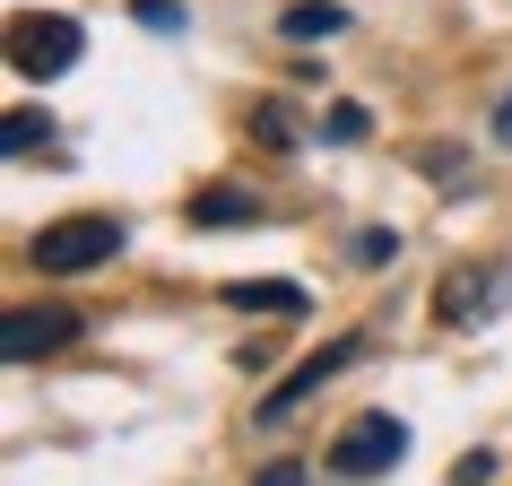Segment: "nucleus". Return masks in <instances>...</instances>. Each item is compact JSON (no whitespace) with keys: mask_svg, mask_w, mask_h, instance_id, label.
<instances>
[{"mask_svg":"<svg viewBox=\"0 0 512 486\" xmlns=\"http://www.w3.org/2000/svg\"><path fill=\"white\" fill-rule=\"evenodd\" d=\"M105 252H122V226L113 217H53L44 235H35V270H53V278H79V270H96Z\"/></svg>","mask_w":512,"mask_h":486,"instance_id":"nucleus-1","label":"nucleus"},{"mask_svg":"<svg viewBox=\"0 0 512 486\" xmlns=\"http://www.w3.org/2000/svg\"><path fill=\"white\" fill-rule=\"evenodd\" d=\"M400 452H408V426H400V417H382V408H365V417H348V426H339L330 469H339V478H382Z\"/></svg>","mask_w":512,"mask_h":486,"instance_id":"nucleus-2","label":"nucleus"},{"mask_svg":"<svg viewBox=\"0 0 512 486\" xmlns=\"http://www.w3.org/2000/svg\"><path fill=\"white\" fill-rule=\"evenodd\" d=\"M70 61H79V18H9V70L61 79Z\"/></svg>","mask_w":512,"mask_h":486,"instance_id":"nucleus-3","label":"nucleus"},{"mask_svg":"<svg viewBox=\"0 0 512 486\" xmlns=\"http://www.w3.org/2000/svg\"><path fill=\"white\" fill-rule=\"evenodd\" d=\"M79 339V313H61V304H27V313H9V330H0V356L9 365H35V356H53Z\"/></svg>","mask_w":512,"mask_h":486,"instance_id":"nucleus-4","label":"nucleus"},{"mask_svg":"<svg viewBox=\"0 0 512 486\" xmlns=\"http://www.w3.org/2000/svg\"><path fill=\"white\" fill-rule=\"evenodd\" d=\"M495 304H504V270H452L434 287V322L469 330V322H495Z\"/></svg>","mask_w":512,"mask_h":486,"instance_id":"nucleus-5","label":"nucleus"},{"mask_svg":"<svg viewBox=\"0 0 512 486\" xmlns=\"http://www.w3.org/2000/svg\"><path fill=\"white\" fill-rule=\"evenodd\" d=\"M356 356H365V339H339V348H322V356H304L296 374H287V382H278V391H270V400H261V417H270V426H278V417H296V408L313 400V391H322V382L339 374V365H356Z\"/></svg>","mask_w":512,"mask_h":486,"instance_id":"nucleus-6","label":"nucleus"},{"mask_svg":"<svg viewBox=\"0 0 512 486\" xmlns=\"http://www.w3.org/2000/svg\"><path fill=\"white\" fill-rule=\"evenodd\" d=\"M348 18L330 9V0H304V9H287V35H339Z\"/></svg>","mask_w":512,"mask_h":486,"instance_id":"nucleus-7","label":"nucleus"},{"mask_svg":"<svg viewBox=\"0 0 512 486\" xmlns=\"http://www.w3.org/2000/svg\"><path fill=\"white\" fill-rule=\"evenodd\" d=\"M226 296H235V304H270V313H296V287H226Z\"/></svg>","mask_w":512,"mask_h":486,"instance_id":"nucleus-8","label":"nucleus"},{"mask_svg":"<svg viewBox=\"0 0 512 486\" xmlns=\"http://www.w3.org/2000/svg\"><path fill=\"white\" fill-rule=\"evenodd\" d=\"M200 217H209V226H226V217H252V200H243V191H209V200H200Z\"/></svg>","mask_w":512,"mask_h":486,"instance_id":"nucleus-9","label":"nucleus"},{"mask_svg":"<svg viewBox=\"0 0 512 486\" xmlns=\"http://www.w3.org/2000/svg\"><path fill=\"white\" fill-rule=\"evenodd\" d=\"M35 139H44V122H35V113H9V157H27Z\"/></svg>","mask_w":512,"mask_h":486,"instance_id":"nucleus-10","label":"nucleus"},{"mask_svg":"<svg viewBox=\"0 0 512 486\" xmlns=\"http://www.w3.org/2000/svg\"><path fill=\"white\" fill-rule=\"evenodd\" d=\"M391 252H400V243H391V235H356V261H365V270H382Z\"/></svg>","mask_w":512,"mask_h":486,"instance_id":"nucleus-11","label":"nucleus"},{"mask_svg":"<svg viewBox=\"0 0 512 486\" xmlns=\"http://www.w3.org/2000/svg\"><path fill=\"white\" fill-rule=\"evenodd\" d=\"M330 139H365V113H356V105H330Z\"/></svg>","mask_w":512,"mask_h":486,"instance_id":"nucleus-12","label":"nucleus"},{"mask_svg":"<svg viewBox=\"0 0 512 486\" xmlns=\"http://www.w3.org/2000/svg\"><path fill=\"white\" fill-rule=\"evenodd\" d=\"M261 486H304V469H296V460H278V469H270Z\"/></svg>","mask_w":512,"mask_h":486,"instance_id":"nucleus-13","label":"nucleus"},{"mask_svg":"<svg viewBox=\"0 0 512 486\" xmlns=\"http://www.w3.org/2000/svg\"><path fill=\"white\" fill-rule=\"evenodd\" d=\"M495 139H504V148H512V96H504V105H495Z\"/></svg>","mask_w":512,"mask_h":486,"instance_id":"nucleus-14","label":"nucleus"}]
</instances>
